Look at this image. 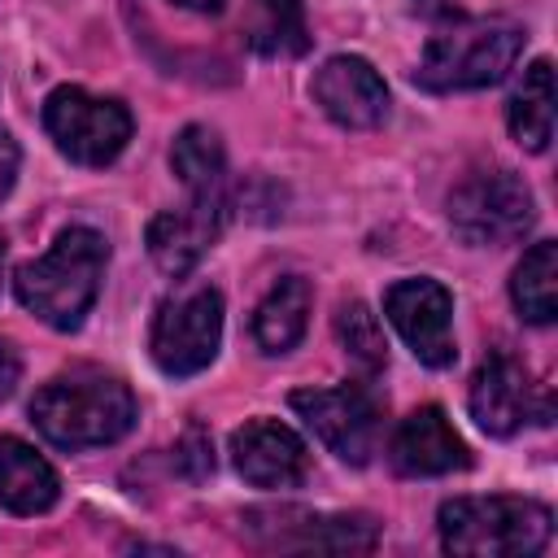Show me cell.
Segmentation results:
<instances>
[{"instance_id":"cell-1","label":"cell","mask_w":558,"mask_h":558,"mask_svg":"<svg viewBox=\"0 0 558 558\" xmlns=\"http://www.w3.org/2000/svg\"><path fill=\"white\" fill-rule=\"evenodd\" d=\"M31 423L57 449H96L122 440L135 427V397L118 375L74 366L35 392Z\"/></svg>"},{"instance_id":"cell-2","label":"cell","mask_w":558,"mask_h":558,"mask_svg":"<svg viewBox=\"0 0 558 558\" xmlns=\"http://www.w3.org/2000/svg\"><path fill=\"white\" fill-rule=\"evenodd\" d=\"M105 266H109L105 235L92 227H65L44 257L17 266L13 292L39 323L57 331H78L96 305Z\"/></svg>"},{"instance_id":"cell-3","label":"cell","mask_w":558,"mask_h":558,"mask_svg":"<svg viewBox=\"0 0 558 558\" xmlns=\"http://www.w3.org/2000/svg\"><path fill=\"white\" fill-rule=\"evenodd\" d=\"M523 26L510 17H466L436 31L423 48L414 83L423 92H475L510 74L523 52Z\"/></svg>"},{"instance_id":"cell-4","label":"cell","mask_w":558,"mask_h":558,"mask_svg":"<svg viewBox=\"0 0 558 558\" xmlns=\"http://www.w3.org/2000/svg\"><path fill=\"white\" fill-rule=\"evenodd\" d=\"M554 532L549 506L532 497H453L440 506V545L462 558H527Z\"/></svg>"},{"instance_id":"cell-5","label":"cell","mask_w":558,"mask_h":558,"mask_svg":"<svg viewBox=\"0 0 558 558\" xmlns=\"http://www.w3.org/2000/svg\"><path fill=\"white\" fill-rule=\"evenodd\" d=\"M532 222H536V201H532L527 183L506 166L471 170L449 192V227L462 244L501 248V244L523 240L532 231Z\"/></svg>"},{"instance_id":"cell-6","label":"cell","mask_w":558,"mask_h":558,"mask_svg":"<svg viewBox=\"0 0 558 558\" xmlns=\"http://www.w3.org/2000/svg\"><path fill=\"white\" fill-rule=\"evenodd\" d=\"M44 131L61 157L78 166H109L126 148L135 122L126 105L113 96H92L83 87H57L44 100Z\"/></svg>"},{"instance_id":"cell-7","label":"cell","mask_w":558,"mask_h":558,"mask_svg":"<svg viewBox=\"0 0 558 558\" xmlns=\"http://www.w3.org/2000/svg\"><path fill=\"white\" fill-rule=\"evenodd\" d=\"M292 410L305 418V427L349 466H366L379 449V418L384 405L366 384H340V388H301L292 392Z\"/></svg>"},{"instance_id":"cell-8","label":"cell","mask_w":558,"mask_h":558,"mask_svg":"<svg viewBox=\"0 0 558 558\" xmlns=\"http://www.w3.org/2000/svg\"><path fill=\"white\" fill-rule=\"evenodd\" d=\"M218 340H222V296L218 288H192L157 310L148 349L161 375L187 379L218 357Z\"/></svg>"},{"instance_id":"cell-9","label":"cell","mask_w":558,"mask_h":558,"mask_svg":"<svg viewBox=\"0 0 558 558\" xmlns=\"http://www.w3.org/2000/svg\"><path fill=\"white\" fill-rule=\"evenodd\" d=\"M244 532L262 549H331V554H366L379 541V527L371 514H323L301 506H270V510H244Z\"/></svg>"},{"instance_id":"cell-10","label":"cell","mask_w":558,"mask_h":558,"mask_svg":"<svg viewBox=\"0 0 558 558\" xmlns=\"http://www.w3.org/2000/svg\"><path fill=\"white\" fill-rule=\"evenodd\" d=\"M384 314L388 323L401 331V340L410 344V353L432 366L445 371L458 362V344H453V296L445 283L436 279H397L384 292Z\"/></svg>"},{"instance_id":"cell-11","label":"cell","mask_w":558,"mask_h":558,"mask_svg":"<svg viewBox=\"0 0 558 558\" xmlns=\"http://www.w3.org/2000/svg\"><path fill=\"white\" fill-rule=\"evenodd\" d=\"M466 410L471 418L488 432V436H514L536 410V384L527 375V366L501 349H493L475 375H471V388H466ZM545 414V410H541Z\"/></svg>"},{"instance_id":"cell-12","label":"cell","mask_w":558,"mask_h":558,"mask_svg":"<svg viewBox=\"0 0 558 558\" xmlns=\"http://www.w3.org/2000/svg\"><path fill=\"white\" fill-rule=\"evenodd\" d=\"M318 109L344 131H371L388 118V87L366 57H331L314 74Z\"/></svg>"},{"instance_id":"cell-13","label":"cell","mask_w":558,"mask_h":558,"mask_svg":"<svg viewBox=\"0 0 558 558\" xmlns=\"http://www.w3.org/2000/svg\"><path fill=\"white\" fill-rule=\"evenodd\" d=\"M231 462L253 488H296L310 475L301 436L275 418H248L231 432Z\"/></svg>"},{"instance_id":"cell-14","label":"cell","mask_w":558,"mask_h":558,"mask_svg":"<svg viewBox=\"0 0 558 558\" xmlns=\"http://www.w3.org/2000/svg\"><path fill=\"white\" fill-rule=\"evenodd\" d=\"M388 462L397 475H449L471 466L466 440L453 432L440 405H418L401 418V427L388 440Z\"/></svg>"},{"instance_id":"cell-15","label":"cell","mask_w":558,"mask_h":558,"mask_svg":"<svg viewBox=\"0 0 558 558\" xmlns=\"http://www.w3.org/2000/svg\"><path fill=\"white\" fill-rule=\"evenodd\" d=\"M222 196H192L187 209H166L148 222V257L161 275L183 279L222 231Z\"/></svg>"},{"instance_id":"cell-16","label":"cell","mask_w":558,"mask_h":558,"mask_svg":"<svg viewBox=\"0 0 558 558\" xmlns=\"http://www.w3.org/2000/svg\"><path fill=\"white\" fill-rule=\"evenodd\" d=\"M61 497V480L44 453L17 436H0V506L9 514H44Z\"/></svg>"},{"instance_id":"cell-17","label":"cell","mask_w":558,"mask_h":558,"mask_svg":"<svg viewBox=\"0 0 558 558\" xmlns=\"http://www.w3.org/2000/svg\"><path fill=\"white\" fill-rule=\"evenodd\" d=\"M310 305H314V292H310V283L301 275L279 279L262 296V305L253 310V340H257V349L270 353V357L296 349L305 327H310Z\"/></svg>"},{"instance_id":"cell-18","label":"cell","mask_w":558,"mask_h":558,"mask_svg":"<svg viewBox=\"0 0 558 558\" xmlns=\"http://www.w3.org/2000/svg\"><path fill=\"white\" fill-rule=\"evenodd\" d=\"M506 126L519 148H527V153L549 148V140H554V65L545 57H536L523 70V83L506 100Z\"/></svg>"},{"instance_id":"cell-19","label":"cell","mask_w":558,"mask_h":558,"mask_svg":"<svg viewBox=\"0 0 558 558\" xmlns=\"http://www.w3.org/2000/svg\"><path fill=\"white\" fill-rule=\"evenodd\" d=\"M510 301L519 310V318L545 327L554 323L558 314V244L554 240H541L523 253V262L514 266V279H510Z\"/></svg>"},{"instance_id":"cell-20","label":"cell","mask_w":558,"mask_h":558,"mask_svg":"<svg viewBox=\"0 0 558 558\" xmlns=\"http://www.w3.org/2000/svg\"><path fill=\"white\" fill-rule=\"evenodd\" d=\"M170 166L179 174V183L192 192V196H222V170H227V153H222V140L218 131L192 122L179 131L174 148H170Z\"/></svg>"},{"instance_id":"cell-21","label":"cell","mask_w":558,"mask_h":558,"mask_svg":"<svg viewBox=\"0 0 558 558\" xmlns=\"http://www.w3.org/2000/svg\"><path fill=\"white\" fill-rule=\"evenodd\" d=\"M262 22L253 26L248 44L266 57H301L310 48V26H305V0H257Z\"/></svg>"},{"instance_id":"cell-22","label":"cell","mask_w":558,"mask_h":558,"mask_svg":"<svg viewBox=\"0 0 558 558\" xmlns=\"http://www.w3.org/2000/svg\"><path fill=\"white\" fill-rule=\"evenodd\" d=\"M336 336L344 344V357L362 371V375H379L388 366V340L379 331V318L371 314V305L349 301L336 314Z\"/></svg>"},{"instance_id":"cell-23","label":"cell","mask_w":558,"mask_h":558,"mask_svg":"<svg viewBox=\"0 0 558 558\" xmlns=\"http://www.w3.org/2000/svg\"><path fill=\"white\" fill-rule=\"evenodd\" d=\"M174 471L183 480H205L214 471V445H209V436H205L201 423H192L179 436V445H174Z\"/></svg>"},{"instance_id":"cell-24","label":"cell","mask_w":558,"mask_h":558,"mask_svg":"<svg viewBox=\"0 0 558 558\" xmlns=\"http://www.w3.org/2000/svg\"><path fill=\"white\" fill-rule=\"evenodd\" d=\"M17 161H22V153H17V140L0 126V201L13 192V183H17Z\"/></svg>"},{"instance_id":"cell-25","label":"cell","mask_w":558,"mask_h":558,"mask_svg":"<svg viewBox=\"0 0 558 558\" xmlns=\"http://www.w3.org/2000/svg\"><path fill=\"white\" fill-rule=\"evenodd\" d=\"M17 379H22V357H17V349L9 340H0V401L13 397Z\"/></svg>"},{"instance_id":"cell-26","label":"cell","mask_w":558,"mask_h":558,"mask_svg":"<svg viewBox=\"0 0 558 558\" xmlns=\"http://www.w3.org/2000/svg\"><path fill=\"white\" fill-rule=\"evenodd\" d=\"M174 4H183V9H192V13H218L227 0H174Z\"/></svg>"},{"instance_id":"cell-27","label":"cell","mask_w":558,"mask_h":558,"mask_svg":"<svg viewBox=\"0 0 558 558\" xmlns=\"http://www.w3.org/2000/svg\"><path fill=\"white\" fill-rule=\"evenodd\" d=\"M414 4H423V9H440L445 0H414Z\"/></svg>"},{"instance_id":"cell-28","label":"cell","mask_w":558,"mask_h":558,"mask_svg":"<svg viewBox=\"0 0 558 558\" xmlns=\"http://www.w3.org/2000/svg\"><path fill=\"white\" fill-rule=\"evenodd\" d=\"M0 270H4V235H0Z\"/></svg>"}]
</instances>
